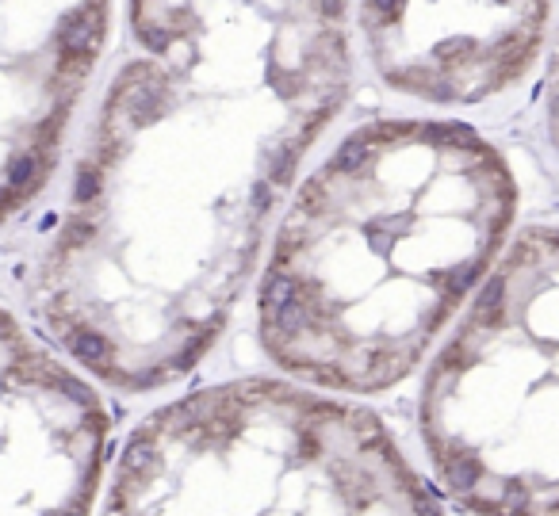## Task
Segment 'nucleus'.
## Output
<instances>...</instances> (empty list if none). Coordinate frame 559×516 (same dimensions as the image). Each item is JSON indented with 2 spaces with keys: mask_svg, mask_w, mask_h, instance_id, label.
I'll return each instance as SVG.
<instances>
[{
  "mask_svg": "<svg viewBox=\"0 0 559 516\" xmlns=\"http://www.w3.org/2000/svg\"><path fill=\"white\" fill-rule=\"evenodd\" d=\"M96 516H444L372 409L234 379L153 409Z\"/></svg>",
  "mask_w": 559,
  "mask_h": 516,
  "instance_id": "f03ea898",
  "label": "nucleus"
},
{
  "mask_svg": "<svg viewBox=\"0 0 559 516\" xmlns=\"http://www.w3.org/2000/svg\"><path fill=\"white\" fill-rule=\"evenodd\" d=\"M108 444L100 390L0 310V516H92Z\"/></svg>",
  "mask_w": 559,
  "mask_h": 516,
  "instance_id": "20e7f679",
  "label": "nucleus"
},
{
  "mask_svg": "<svg viewBox=\"0 0 559 516\" xmlns=\"http://www.w3.org/2000/svg\"><path fill=\"white\" fill-rule=\"evenodd\" d=\"M318 8L326 15H337V12H341V0H318Z\"/></svg>",
  "mask_w": 559,
  "mask_h": 516,
  "instance_id": "0eeeda50",
  "label": "nucleus"
},
{
  "mask_svg": "<svg viewBox=\"0 0 559 516\" xmlns=\"http://www.w3.org/2000/svg\"><path fill=\"white\" fill-rule=\"evenodd\" d=\"M104 35V12L100 4H85L77 12H69L58 27V54H85L92 57Z\"/></svg>",
  "mask_w": 559,
  "mask_h": 516,
  "instance_id": "39448f33",
  "label": "nucleus"
},
{
  "mask_svg": "<svg viewBox=\"0 0 559 516\" xmlns=\"http://www.w3.org/2000/svg\"><path fill=\"white\" fill-rule=\"evenodd\" d=\"M372 8L379 12V20H395L399 8H402V0H372Z\"/></svg>",
  "mask_w": 559,
  "mask_h": 516,
  "instance_id": "423d86ee",
  "label": "nucleus"
},
{
  "mask_svg": "<svg viewBox=\"0 0 559 516\" xmlns=\"http://www.w3.org/2000/svg\"><path fill=\"white\" fill-rule=\"evenodd\" d=\"M509 215V172L472 127L356 130L299 187L276 234L264 352L322 390H391L487 272Z\"/></svg>",
  "mask_w": 559,
  "mask_h": 516,
  "instance_id": "f257e3e1",
  "label": "nucleus"
},
{
  "mask_svg": "<svg viewBox=\"0 0 559 516\" xmlns=\"http://www.w3.org/2000/svg\"><path fill=\"white\" fill-rule=\"evenodd\" d=\"M441 489L475 516H559V234L537 229L483 283L418 409Z\"/></svg>",
  "mask_w": 559,
  "mask_h": 516,
  "instance_id": "7ed1b4c3",
  "label": "nucleus"
}]
</instances>
